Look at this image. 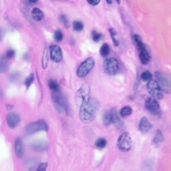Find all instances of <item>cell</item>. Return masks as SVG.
<instances>
[{
    "instance_id": "1",
    "label": "cell",
    "mask_w": 171,
    "mask_h": 171,
    "mask_svg": "<svg viewBox=\"0 0 171 171\" xmlns=\"http://www.w3.org/2000/svg\"><path fill=\"white\" fill-rule=\"evenodd\" d=\"M99 109V102L96 98H90L88 102L80 107V119L84 123H90L92 122Z\"/></svg>"
},
{
    "instance_id": "16",
    "label": "cell",
    "mask_w": 171,
    "mask_h": 171,
    "mask_svg": "<svg viewBox=\"0 0 171 171\" xmlns=\"http://www.w3.org/2000/svg\"><path fill=\"white\" fill-rule=\"evenodd\" d=\"M15 153L18 158H21L24 155V145H23L22 140L17 138L15 141Z\"/></svg>"
},
{
    "instance_id": "36",
    "label": "cell",
    "mask_w": 171,
    "mask_h": 171,
    "mask_svg": "<svg viewBox=\"0 0 171 171\" xmlns=\"http://www.w3.org/2000/svg\"><path fill=\"white\" fill-rule=\"evenodd\" d=\"M106 2L108 3H112V2H109V1H106Z\"/></svg>"
},
{
    "instance_id": "2",
    "label": "cell",
    "mask_w": 171,
    "mask_h": 171,
    "mask_svg": "<svg viewBox=\"0 0 171 171\" xmlns=\"http://www.w3.org/2000/svg\"><path fill=\"white\" fill-rule=\"evenodd\" d=\"M133 40H134L136 47L138 48L139 50V58L140 62L142 64H147L149 62L150 59V55L149 50H147L145 45L144 44L139 36L135 34L133 36Z\"/></svg>"
},
{
    "instance_id": "3",
    "label": "cell",
    "mask_w": 171,
    "mask_h": 171,
    "mask_svg": "<svg viewBox=\"0 0 171 171\" xmlns=\"http://www.w3.org/2000/svg\"><path fill=\"white\" fill-rule=\"evenodd\" d=\"M90 98V88L88 84H83L76 94L77 104L79 107H80L81 106L88 102Z\"/></svg>"
},
{
    "instance_id": "7",
    "label": "cell",
    "mask_w": 171,
    "mask_h": 171,
    "mask_svg": "<svg viewBox=\"0 0 171 171\" xmlns=\"http://www.w3.org/2000/svg\"><path fill=\"white\" fill-rule=\"evenodd\" d=\"M132 141L131 136L127 132H124L121 134L117 140V147L122 152H128L131 149Z\"/></svg>"
},
{
    "instance_id": "26",
    "label": "cell",
    "mask_w": 171,
    "mask_h": 171,
    "mask_svg": "<svg viewBox=\"0 0 171 171\" xmlns=\"http://www.w3.org/2000/svg\"><path fill=\"white\" fill-rule=\"evenodd\" d=\"M140 78L144 82H149L153 78V75L149 71H144L140 75Z\"/></svg>"
},
{
    "instance_id": "34",
    "label": "cell",
    "mask_w": 171,
    "mask_h": 171,
    "mask_svg": "<svg viewBox=\"0 0 171 171\" xmlns=\"http://www.w3.org/2000/svg\"><path fill=\"white\" fill-rule=\"evenodd\" d=\"M48 167V164L47 163H41L38 165V167H37V170H41V171H44L47 169Z\"/></svg>"
},
{
    "instance_id": "31",
    "label": "cell",
    "mask_w": 171,
    "mask_h": 171,
    "mask_svg": "<svg viewBox=\"0 0 171 171\" xmlns=\"http://www.w3.org/2000/svg\"><path fill=\"white\" fill-rule=\"evenodd\" d=\"M54 36L55 40L56 41H58V42L61 41L63 40V33L62 32L60 29H57L56 31H55Z\"/></svg>"
},
{
    "instance_id": "17",
    "label": "cell",
    "mask_w": 171,
    "mask_h": 171,
    "mask_svg": "<svg viewBox=\"0 0 171 171\" xmlns=\"http://www.w3.org/2000/svg\"><path fill=\"white\" fill-rule=\"evenodd\" d=\"M32 16L34 20L41 21L44 18V14L43 11L38 7H34L32 11Z\"/></svg>"
},
{
    "instance_id": "35",
    "label": "cell",
    "mask_w": 171,
    "mask_h": 171,
    "mask_svg": "<svg viewBox=\"0 0 171 171\" xmlns=\"http://www.w3.org/2000/svg\"><path fill=\"white\" fill-rule=\"evenodd\" d=\"M88 3L90 5L95 6H97L98 3H100V1L99 0H97V1H88Z\"/></svg>"
},
{
    "instance_id": "24",
    "label": "cell",
    "mask_w": 171,
    "mask_h": 171,
    "mask_svg": "<svg viewBox=\"0 0 171 171\" xmlns=\"http://www.w3.org/2000/svg\"><path fill=\"white\" fill-rule=\"evenodd\" d=\"M132 112V110L131 107L126 106H124V107H123L122 108H121L120 111V114L122 117H126L130 115H131Z\"/></svg>"
},
{
    "instance_id": "5",
    "label": "cell",
    "mask_w": 171,
    "mask_h": 171,
    "mask_svg": "<svg viewBox=\"0 0 171 171\" xmlns=\"http://www.w3.org/2000/svg\"><path fill=\"white\" fill-rule=\"evenodd\" d=\"M94 64L95 60L92 57H89V58H86L84 61H83L80 65L78 68L76 72V74L78 76L79 78L85 77L92 70V68L94 66Z\"/></svg>"
},
{
    "instance_id": "13",
    "label": "cell",
    "mask_w": 171,
    "mask_h": 171,
    "mask_svg": "<svg viewBox=\"0 0 171 171\" xmlns=\"http://www.w3.org/2000/svg\"><path fill=\"white\" fill-rule=\"evenodd\" d=\"M20 116L18 115L17 113L15 112H11L7 114L6 121L9 128L14 129L17 126V125L20 123Z\"/></svg>"
},
{
    "instance_id": "30",
    "label": "cell",
    "mask_w": 171,
    "mask_h": 171,
    "mask_svg": "<svg viewBox=\"0 0 171 171\" xmlns=\"http://www.w3.org/2000/svg\"><path fill=\"white\" fill-rule=\"evenodd\" d=\"M34 80V75L33 74H30L29 76L25 79V85L26 86V88H29V87L31 86Z\"/></svg>"
},
{
    "instance_id": "12",
    "label": "cell",
    "mask_w": 171,
    "mask_h": 171,
    "mask_svg": "<svg viewBox=\"0 0 171 171\" xmlns=\"http://www.w3.org/2000/svg\"><path fill=\"white\" fill-rule=\"evenodd\" d=\"M50 58L55 62H60L63 59L62 49L57 45H52L49 48Z\"/></svg>"
},
{
    "instance_id": "10",
    "label": "cell",
    "mask_w": 171,
    "mask_h": 171,
    "mask_svg": "<svg viewBox=\"0 0 171 171\" xmlns=\"http://www.w3.org/2000/svg\"><path fill=\"white\" fill-rule=\"evenodd\" d=\"M48 130V125L43 120H37L30 123L25 127V132L28 134H34L40 131H46Z\"/></svg>"
},
{
    "instance_id": "11",
    "label": "cell",
    "mask_w": 171,
    "mask_h": 171,
    "mask_svg": "<svg viewBox=\"0 0 171 171\" xmlns=\"http://www.w3.org/2000/svg\"><path fill=\"white\" fill-rule=\"evenodd\" d=\"M145 107L147 111L154 116H158L161 114L160 105L154 98H147L145 102Z\"/></svg>"
},
{
    "instance_id": "9",
    "label": "cell",
    "mask_w": 171,
    "mask_h": 171,
    "mask_svg": "<svg viewBox=\"0 0 171 171\" xmlns=\"http://www.w3.org/2000/svg\"><path fill=\"white\" fill-rule=\"evenodd\" d=\"M103 68L105 72L108 75H115L119 70V64L115 58L106 59L103 63Z\"/></svg>"
},
{
    "instance_id": "20",
    "label": "cell",
    "mask_w": 171,
    "mask_h": 171,
    "mask_svg": "<svg viewBox=\"0 0 171 171\" xmlns=\"http://www.w3.org/2000/svg\"><path fill=\"white\" fill-rule=\"evenodd\" d=\"M102 121L105 126H108V125L112 123V115L111 111H106L104 113L103 118H102Z\"/></svg>"
},
{
    "instance_id": "14",
    "label": "cell",
    "mask_w": 171,
    "mask_h": 171,
    "mask_svg": "<svg viewBox=\"0 0 171 171\" xmlns=\"http://www.w3.org/2000/svg\"><path fill=\"white\" fill-rule=\"evenodd\" d=\"M152 126H152V124L150 123L149 120L146 117H143L139 122L138 129L143 134H146V133L149 132L151 130Z\"/></svg>"
},
{
    "instance_id": "32",
    "label": "cell",
    "mask_w": 171,
    "mask_h": 171,
    "mask_svg": "<svg viewBox=\"0 0 171 171\" xmlns=\"http://www.w3.org/2000/svg\"><path fill=\"white\" fill-rule=\"evenodd\" d=\"M60 21L64 26H66V28L69 26V21H68V18L65 15H61L60 16Z\"/></svg>"
},
{
    "instance_id": "27",
    "label": "cell",
    "mask_w": 171,
    "mask_h": 171,
    "mask_svg": "<svg viewBox=\"0 0 171 171\" xmlns=\"http://www.w3.org/2000/svg\"><path fill=\"white\" fill-rule=\"evenodd\" d=\"M7 68H8V65H7V61L6 60V58L2 57L0 60V71L2 73H3L7 70Z\"/></svg>"
},
{
    "instance_id": "25",
    "label": "cell",
    "mask_w": 171,
    "mask_h": 171,
    "mask_svg": "<svg viewBox=\"0 0 171 171\" xmlns=\"http://www.w3.org/2000/svg\"><path fill=\"white\" fill-rule=\"evenodd\" d=\"M163 139H164V137H163V135L162 134V132L160 130H158L157 134L154 136V137L153 138V142L154 144H160L163 141Z\"/></svg>"
},
{
    "instance_id": "18",
    "label": "cell",
    "mask_w": 171,
    "mask_h": 171,
    "mask_svg": "<svg viewBox=\"0 0 171 171\" xmlns=\"http://www.w3.org/2000/svg\"><path fill=\"white\" fill-rule=\"evenodd\" d=\"M109 32L114 45H115L116 47H118L119 45V36H118L116 31L114 28H110Z\"/></svg>"
},
{
    "instance_id": "22",
    "label": "cell",
    "mask_w": 171,
    "mask_h": 171,
    "mask_svg": "<svg viewBox=\"0 0 171 171\" xmlns=\"http://www.w3.org/2000/svg\"><path fill=\"white\" fill-rule=\"evenodd\" d=\"M111 52V48L107 44H104L102 45L100 50V54L102 56L106 57Z\"/></svg>"
},
{
    "instance_id": "23",
    "label": "cell",
    "mask_w": 171,
    "mask_h": 171,
    "mask_svg": "<svg viewBox=\"0 0 171 171\" xmlns=\"http://www.w3.org/2000/svg\"><path fill=\"white\" fill-rule=\"evenodd\" d=\"M107 145V141L104 138H99L96 140V141L95 142V146H96L98 149H102L105 148Z\"/></svg>"
},
{
    "instance_id": "29",
    "label": "cell",
    "mask_w": 171,
    "mask_h": 171,
    "mask_svg": "<svg viewBox=\"0 0 171 171\" xmlns=\"http://www.w3.org/2000/svg\"><path fill=\"white\" fill-rule=\"evenodd\" d=\"M92 40L95 42H98V41H100L102 38H103V36L100 33H98L96 31H93L92 32Z\"/></svg>"
},
{
    "instance_id": "33",
    "label": "cell",
    "mask_w": 171,
    "mask_h": 171,
    "mask_svg": "<svg viewBox=\"0 0 171 171\" xmlns=\"http://www.w3.org/2000/svg\"><path fill=\"white\" fill-rule=\"evenodd\" d=\"M14 55H15V51L14 50H9L6 52V58L7 59H11L13 58Z\"/></svg>"
},
{
    "instance_id": "19",
    "label": "cell",
    "mask_w": 171,
    "mask_h": 171,
    "mask_svg": "<svg viewBox=\"0 0 171 171\" xmlns=\"http://www.w3.org/2000/svg\"><path fill=\"white\" fill-rule=\"evenodd\" d=\"M49 62V54H48V50L47 48H45L43 52L42 55V60H41V66L44 69H46Z\"/></svg>"
},
{
    "instance_id": "15",
    "label": "cell",
    "mask_w": 171,
    "mask_h": 171,
    "mask_svg": "<svg viewBox=\"0 0 171 171\" xmlns=\"http://www.w3.org/2000/svg\"><path fill=\"white\" fill-rule=\"evenodd\" d=\"M111 115H112V122L115 124V126L117 128H120L122 126V122L120 118L119 117V114L115 108H114L111 110Z\"/></svg>"
},
{
    "instance_id": "4",
    "label": "cell",
    "mask_w": 171,
    "mask_h": 171,
    "mask_svg": "<svg viewBox=\"0 0 171 171\" xmlns=\"http://www.w3.org/2000/svg\"><path fill=\"white\" fill-rule=\"evenodd\" d=\"M53 101L56 108L58 112H62L63 111L66 113L69 112V108L67 103V100L64 95L60 92V90L58 92H53Z\"/></svg>"
},
{
    "instance_id": "8",
    "label": "cell",
    "mask_w": 171,
    "mask_h": 171,
    "mask_svg": "<svg viewBox=\"0 0 171 171\" xmlns=\"http://www.w3.org/2000/svg\"><path fill=\"white\" fill-rule=\"evenodd\" d=\"M146 89L148 92L155 99H162V98L163 92L160 86L158 85V84L156 80L152 79L148 82L146 84Z\"/></svg>"
},
{
    "instance_id": "28",
    "label": "cell",
    "mask_w": 171,
    "mask_h": 171,
    "mask_svg": "<svg viewBox=\"0 0 171 171\" xmlns=\"http://www.w3.org/2000/svg\"><path fill=\"white\" fill-rule=\"evenodd\" d=\"M73 29L76 32H80L84 29V24L80 21H74L73 22Z\"/></svg>"
},
{
    "instance_id": "6",
    "label": "cell",
    "mask_w": 171,
    "mask_h": 171,
    "mask_svg": "<svg viewBox=\"0 0 171 171\" xmlns=\"http://www.w3.org/2000/svg\"><path fill=\"white\" fill-rule=\"evenodd\" d=\"M156 78L157 80H156L160 86L162 92L170 93V76L169 74H165L161 72H157L155 73Z\"/></svg>"
},
{
    "instance_id": "21",
    "label": "cell",
    "mask_w": 171,
    "mask_h": 171,
    "mask_svg": "<svg viewBox=\"0 0 171 171\" xmlns=\"http://www.w3.org/2000/svg\"><path fill=\"white\" fill-rule=\"evenodd\" d=\"M48 86L50 89L53 91V92H58V91L60 90V87L59 84L55 80L51 79L48 82Z\"/></svg>"
}]
</instances>
